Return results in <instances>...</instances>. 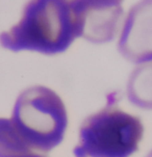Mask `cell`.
I'll return each instance as SVG.
<instances>
[{"label":"cell","mask_w":152,"mask_h":157,"mask_svg":"<svg viewBox=\"0 0 152 157\" xmlns=\"http://www.w3.org/2000/svg\"><path fill=\"white\" fill-rule=\"evenodd\" d=\"M79 38L72 0H29L19 22L0 33L1 46L57 55L67 51Z\"/></svg>","instance_id":"1"},{"label":"cell","mask_w":152,"mask_h":157,"mask_svg":"<svg viewBox=\"0 0 152 157\" xmlns=\"http://www.w3.org/2000/svg\"><path fill=\"white\" fill-rule=\"evenodd\" d=\"M144 125L138 117L120 108L111 96L100 110L80 125L75 157H130L140 149Z\"/></svg>","instance_id":"2"},{"label":"cell","mask_w":152,"mask_h":157,"mask_svg":"<svg viewBox=\"0 0 152 157\" xmlns=\"http://www.w3.org/2000/svg\"><path fill=\"white\" fill-rule=\"evenodd\" d=\"M10 119L28 142L45 153L63 143L69 121L60 96L44 86L24 90L16 100Z\"/></svg>","instance_id":"3"},{"label":"cell","mask_w":152,"mask_h":157,"mask_svg":"<svg viewBox=\"0 0 152 157\" xmlns=\"http://www.w3.org/2000/svg\"><path fill=\"white\" fill-rule=\"evenodd\" d=\"M78 22L79 36L93 44L113 41L124 21L122 3L106 0H72Z\"/></svg>","instance_id":"4"},{"label":"cell","mask_w":152,"mask_h":157,"mask_svg":"<svg viewBox=\"0 0 152 157\" xmlns=\"http://www.w3.org/2000/svg\"><path fill=\"white\" fill-rule=\"evenodd\" d=\"M118 51L137 65L152 59V0H140L130 7L119 33Z\"/></svg>","instance_id":"5"},{"label":"cell","mask_w":152,"mask_h":157,"mask_svg":"<svg viewBox=\"0 0 152 157\" xmlns=\"http://www.w3.org/2000/svg\"><path fill=\"white\" fill-rule=\"evenodd\" d=\"M0 157H49L27 140L12 119L0 118Z\"/></svg>","instance_id":"6"},{"label":"cell","mask_w":152,"mask_h":157,"mask_svg":"<svg viewBox=\"0 0 152 157\" xmlns=\"http://www.w3.org/2000/svg\"><path fill=\"white\" fill-rule=\"evenodd\" d=\"M129 102L141 109H152V59L138 63L126 86Z\"/></svg>","instance_id":"7"},{"label":"cell","mask_w":152,"mask_h":157,"mask_svg":"<svg viewBox=\"0 0 152 157\" xmlns=\"http://www.w3.org/2000/svg\"><path fill=\"white\" fill-rule=\"evenodd\" d=\"M106 1H111V2H118V3H122L124 0H106Z\"/></svg>","instance_id":"8"},{"label":"cell","mask_w":152,"mask_h":157,"mask_svg":"<svg viewBox=\"0 0 152 157\" xmlns=\"http://www.w3.org/2000/svg\"><path fill=\"white\" fill-rule=\"evenodd\" d=\"M145 157H152V150L150 151V152H149L148 154H147V155H146Z\"/></svg>","instance_id":"9"}]
</instances>
